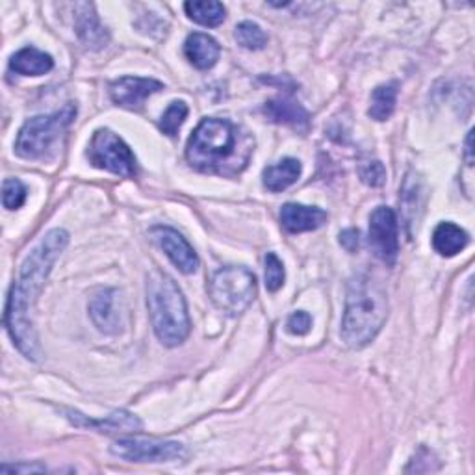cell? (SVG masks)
Masks as SVG:
<instances>
[{"label":"cell","mask_w":475,"mask_h":475,"mask_svg":"<svg viewBox=\"0 0 475 475\" xmlns=\"http://www.w3.org/2000/svg\"><path fill=\"white\" fill-rule=\"evenodd\" d=\"M151 236L178 271H183L186 275L197 271L199 257L181 232L171 228V227L160 225V227L151 228Z\"/></svg>","instance_id":"10"},{"label":"cell","mask_w":475,"mask_h":475,"mask_svg":"<svg viewBox=\"0 0 475 475\" xmlns=\"http://www.w3.org/2000/svg\"><path fill=\"white\" fill-rule=\"evenodd\" d=\"M77 17H75V26H77V34L80 37V41L88 47V48H102L108 43V32L106 28L100 25L97 14H95V6L93 5H77Z\"/></svg>","instance_id":"15"},{"label":"cell","mask_w":475,"mask_h":475,"mask_svg":"<svg viewBox=\"0 0 475 475\" xmlns=\"http://www.w3.org/2000/svg\"><path fill=\"white\" fill-rule=\"evenodd\" d=\"M26 201V188L19 178H6L3 185V205L8 210H17Z\"/></svg>","instance_id":"25"},{"label":"cell","mask_w":475,"mask_h":475,"mask_svg":"<svg viewBox=\"0 0 475 475\" xmlns=\"http://www.w3.org/2000/svg\"><path fill=\"white\" fill-rule=\"evenodd\" d=\"M212 303L228 316H240L257 295V277L242 266L221 268L210 280Z\"/></svg>","instance_id":"6"},{"label":"cell","mask_w":475,"mask_h":475,"mask_svg":"<svg viewBox=\"0 0 475 475\" xmlns=\"http://www.w3.org/2000/svg\"><path fill=\"white\" fill-rule=\"evenodd\" d=\"M236 41L248 50H260L268 43L266 32L253 21H244L236 26Z\"/></svg>","instance_id":"24"},{"label":"cell","mask_w":475,"mask_h":475,"mask_svg":"<svg viewBox=\"0 0 475 475\" xmlns=\"http://www.w3.org/2000/svg\"><path fill=\"white\" fill-rule=\"evenodd\" d=\"M185 54L190 59V64L197 69H210L217 64L221 48L217 41L208 34H190L185 43Z\"/></svg>","instance_id":"17"},{"label":"cell","mask_w":475,"mask_h":475,"mask_svg":"<svg viewBox=\"0 0 475 475\" xmlns=\"http://www.w3.org/2000/svg\"><path fill=\"white\" fill-rule=\"evenodd\" d=\"M264 113L271 119L273 123L279 125H288L300 132H307L311 129V117L307 113V110L291 99L286 97H279L269 100L264 106Z\"/></svg>","instance_id":"14"},{"label":"cell","mask_w":475,"mask_h":475,"mask_svg":"<svg viewBox=\"0 0 475 475\" xmlns=\"http://www.w3.org/2000/svg\"><path fill=\"white\" fill-rule=\"evenodd\" d=\"M164 84L154 79H142V77H123L110 84V97L111 100L127 110H142L145 100L162 91Z\"/></svg>","instance_id":"11"},{"label":"cell","mask_w":475,"mask_h":475,"mask_svg":"<svg viewBox=\"0 0 475 475\" xmlns=\"http://www.w3.org/2000/svg\"><path fill=\"white\" fill-rule=\"evenodd\" d=\"M0 471L3 473H43V471H47V468L41 464L21 462V464H3L0 466Z\"/></svg>","instance_id":"30"},{"label":"cell","mask_w":475,"mask_h":475,"mask_svg":"<svg viewBox=\"0 0 475 475\" xmlns=\"http://www.w3.org/2000/svg\"><path fill=\"white\" fill-rule=\"evenodd\" d=\"M68 244H69L68 230L64 228L48 230L41 238V242L25 259L19 277L14 282L8 295L6 309H5V325L17 349L30 361L39 359V342L32 320V312L37 303V295L41 293L54 262L66 251Z\"/></svg>","instance_id":"1"},{"label":"cell","mask_w":475,"mask_h":475,"mask_svg":"<svg viewBox=\"0 0 475 475\" xmlns=\"http://www.w3.org/2000/svg\"><path fill=\"white\" fill-rule=\"evenodd\" d=\"M266 288L269 291H277L282 288L286 273H284V264L275 253L266 255Z\"/></svg>","instance_id":"26"},{"label":"cell","mask_w":475,"mask_h":475,"mask_svg":"<svg viewBox=\"0 0 475 475\" xmlns=\"http://www.w3.org/2000/svg\"><path fill=\"white\" fill-rule=\"evenodd\" d=\"M110 451L111 455L129 462H173L185 460L188 457L185 444L154 438H119L111 444Z\"/></svg>","instance_id":"8"},{"label":"cell","mask_w":475,"mask_h":475,"mask_svg":"<svg viewBox=\"0 0 475 475\" xmlns=\"http://www.w3.org/2000/svg\"><path fill=\"white\" fill-rule=\"evenodd\" d=\"M52 68H54L52 56L34 47L21 48L10 59V69L23 77H41L50 73Z\"/></svg>","instance_id":"19"},{"label":"cell","mask_w":475,"mask_h":475,"mask_svg":"<svg viewBox=\"0 0 475 475\" xmlns=\"http://www.w3.org/2000/svg\"><path fill=\"white\" fill-rule=\"evenodd\" d=\"M286 329H288V332H291V334L303 336V334H307V332L312 329V318H311V314L305 312V311H297V312H293V314L288 318Z\"/></svg>","instance_id":"28"},{"label":"cell","mask_w":475,"mask_h":475,"mask_svg":"<svg viewBox=\"0 0 475 475\" xmlns=\"http://www.w3.org/2000/svg\"><path fill=\"white\" fill-rule=\"evenodd\" d=\"M370 246L379 260L394 266L399 253L397 217L390 206H377L370 216Z\"/></svg>","instance_id":"9"},{"label":"cell","mask_w":475,"mask_h":475,"mask_svg":"<svg viewBox=\"0 0 475 475\" xmlns=\"http://www.w3.org/2000/svg\"><path fill=\"white\" fill-rule=\"evenodd\" d=\"M340 246H342L345 251H349V253H354L356 249H359V246H361V234H359V230L347 228V230L340 232Z\"/></svg>","instance_id":"29"},{"label":"cell","mask_w":475,"mask_h":475,"mask_svg":"<svg viewBox=\"0 0 475 475\" xmlns=\"http://www.w3.org/2000/svg\"><path fill=\"white\" fill-rule=\"evenodd\" d=\"M327 219H329V214L318 206L286 203L280 210V223L291 234L318 230L320 227H323L327 223Z\"/></svg>","instance_id":"13"},{"label":"cell","mask_w":475,"mask_h":475,"mask_svg":"<svg viewBox=\"0 0 475 475\" xmlns=\"http://www.w3.org/2000/svg\"><path fill=\"white\" fill-rule=\"evenodd\" d=\"M185 10L192 21L210 28L219 26L227 17L225 6L216 0H194V3L185 5Z\"/></svg>","instance_id":"21"},{"label":"cell","mask_w":475,"mask_h":475,"mask_svg":"<svg viewBox=\"0 0 475 475\" xmlns=\"http://www.w3.org/2000/svg\"><path fill=\"white\" fill-rule=\"evenodd\" d=\"M473 132L470 131L468 132V138H466V164L471 167L473 165V156H471V153H473Z\"/></svg>","instance_id":"31"},{"label":"cell","mask_w":475,"mask_h":475,"mask_svg":"<svg viewBox=\"0 0 475 475\" xmlns=\"http://www.w3.org/2000/svg\"><path fill=\"white\" fill-rule=\"evenodd\" d=\"M361 178L363 183H366L368 186H383L386 181V171L383 167L381 162H368L366 165L361 167Z\"/></svg>","instance_id":"27"},{"label":"cell","mask_w":475,"mask_h":475,"mask_svg":"<svg viewBox=\"0 0 475 475\" xmlns=\"http://www.w3.org/2000/svg\"><path fill=\"white\" fill-rule=\"evenodd\" d=\"M147 307L154 334L164 345L176 347L190 336L188 305L174 279L162 271L147 277Z\"/></svg>","instance_id":"4"},{"label":"cell","mask_w":475,"mask_h":475,"mask_svg":"<svg viewBox=\"0 0 475 475\" xmlns=\"http://www.w3.org/2000/svg\"><path fill=\"white\" fill-rule=\"evenodd\" d=\"M388 318L385 286L368 273L351 279L342 318V338L351 349H363L381 332Z\"/></svg>","instance_id":"3"},{"label":"cell","mask_w":475,"mask_h":475,"mask_svg":"<svg viewBox=\"0 0 475 475\" xmlns=\"http://www.w3.org/2000/svg\"><path fill=\"white\" fill-rule=\"evenodd\" d=\"M301 173H303V167H301L300 160L282 158L280 162L264 169L262 181L269 192L279 194V192L288 190L290 186H293L297 181H300Z\"/></svg>","instance_id":"18"},{"label":"cell","mask_w":475,"mask_h":475,"mask_svg":"<svg viewBox=\"0 0 475 475\" xmlns=\"http://www.w3.org/2000/svg\"><path fill=\"white\" fill-rule=\"evenodd\" d=\"M68 418L79 428H88L99 433H140L143 428L136 416L127 410H117L106 416L104 420H90L88 416L80 412L68 410Z\"/></svg>","instance_id":"12"},{"label":"cell","mask_w":475,"mask_h":475,"mask_svg":"<svg viewBox=\"0 0 475 475\" xmlns=\"http://www.w3.org/2000/svg\"><path fill=\"white\" fill-rule=\"evenodd\" d=\"M90 316L99 331L115 334L121 329V318L115 311V290H100L90 303Z\"/></svg>","instance_id":"16"},{"label":"cell","mask_w":475,"mask_h":475,"mask_svg":"<svg viewBox=\"0 0 475 475\" xmlns=\"http://www.w3.org/2000/svg\"><path fill=\"white\" fill-rule=\"evenodd\" d=\"M77 117V106L66 104L48 115H36L23 125L16 140V153L25 160L45 158L66 134L73 119Z\"/></svg>","instance_id":"5"},{"label":"cell","mask_w":475,"mask_h":475,"mask_svg":"<svg viewBox=\"0 0 475 475\" xmlns=\"http://www.w3.org/2000/svg\"><path fill=\"white\" fill-rule=\"evenodd\" d=\"M188 104L185 100H174L169 104V108L164 111L162 119H160V131L171 138H174L181 131L183 123L186 121L188 117Z\"/></svg>","instance_id":"23"},{"label":"cell","mask_w":475,"mask_h":475,"mask_svg":"<svg viewBox=\"0 0 475 475\" xmlns=\"http://www.w3.org/2000/svg\"><path fill=\"white\" fill-rule=\"evenodd\" d=\"M90 164L113 174L132 178L138 173V162L131 147L108 129H99L88 147Z\"/></svg>","instance_id":"7"},{"label":"cell","mask_w":475,"mask_h":475,"mask_svg":"<svg viewBox=\"0 0 475 475\" xmlns=\"http://www.w3.org/2000/svg\"><path fill=\"white\" fill-rule=\"evenodd\" d=\"M470 242L468 232L451 221L440 223L433 232V248L442 257H455Z\"/></svg>","instance_id":"20"},{"label":"cell","mask_w":475,"mask_h":475,"mask_svg":"<svg viewBox=\"0 0 475 475\" xmlns=\"http://www.w3.org/2000/svg\"><path fill=\"white\" fill-rule=\"evenodd\" d=\"M249 138L240 134V129L228 119H203L188 140V162L205 173L236 174L240 173L251 154Z\"/></svg>","instance_id":"2"},{"label":"cell","mask_w":475,"mask_h":475,"mask_svg":"<svg viewBox=\"0 0 475 475\" xmlns=\"http://www.w3.org/2000/svg\"><path fill=\"white\" fill-rule=\"evenodd\" d=\"M396 100H397L396 84L377 86L372 93V104H370L368 115L372 119H375V121H386V119H390L396 110Z\"/></svg>","instance_id":"22"}]
</instances>
